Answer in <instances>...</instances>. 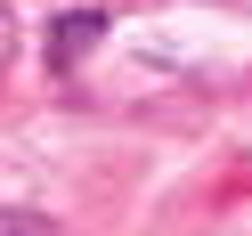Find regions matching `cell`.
Returning a JSON list of instances; mask_svg holds the SVG:
<instances>
[{
    "instance_id": "1",
    "label": "cell",
    "mask_w": 252,
    "mask_h": 236,
    "mask_svg": "<svg viewBox=\"0 0 252 236\" xmlns=\"http://www.w3.org/2000/svg\"><path fill=\"white\" fill-rule=\"evenodd\" d=\"M106 25H114L106 8H73V17H57V25H49V66H57V73H73V66H82V49L106 33Z\"/></svg>"
},
{
    "instance_id": "2",
    "label": "cell",
    "mask_w": 252,
    "mask_h": 236,
    "mask_svg": "<svg viewBox=\"0 0 252 236\" xmlns=\"http://www.w3.org/2000/svg\"><path fill=\"white\" fill-rule=\"evenodd\" d=\"M0 236H65V228H57V220H41V212H17V203H8V212H0Z\"/></svg>"
},
{
    "instance_id": "3",
    "label": "cell",
    "mask_w": 252,
    "mask_h": 236,
    "mask_svg": "<svg viewBox=\"0 0 252 236\" xmlns=\"http://www.w3.org/2000/svg\"><path fill=\"white\" fill-rule=\"evenodd\" d=\"M17 57V17H8V0H0V66Z\"/></svg>"
}]
</instances>
